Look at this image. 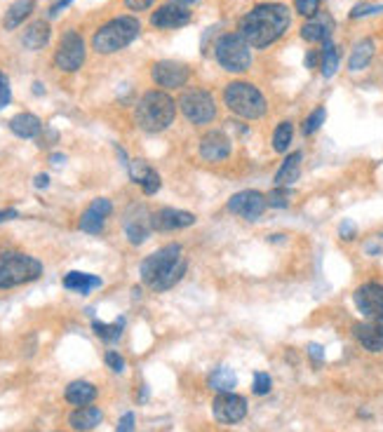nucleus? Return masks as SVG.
I'll return each instance as SVG.
<instances>
[{
    "label": "nucleus",
    "mask_w": 383,
    "mask_h": 432,
    "mask_svg": "<svg viewBox=\"0 0 383 432\" xmlns=\"http://www.w3.org/2000/svg\"><path fill=\"white\" fill-rule=\"evenodd\" d=\"M50 38H52L50 23L45 19H38V21L31 23V26H26L24 36H21V43H24L26 50L38 52V50H43V47L50 43Z\"/></svg>",
    "instance_id": "21"
},
{
    "label": "nucleus",
    "mask_w": 383,
    "mask_h": 432,
    "mask_svg": "<svg viewBox=\"0 0 383 432\" xmlns=\"http://www.w3.org/2000/svg\"><path fill=\"white\" fill-rule=\"evenodd\" d=\"M377 12H383V5H357L350 10V19H362L367 14H377Z\"/></svg>",
    "instance_id": "40"
},
{
    "label": "nucleus",
    "mask_w": 383,
    "mask_h": 432,
    "mask_svg": "<svg viewBox=\"0 0 383 432\" xmlns=\"http://www.w3.org/2000/svg\"><path fill=\"white\" fill-rule=\"evenodd\" d=\"M212 413L224 426H236L247 416V399L236 392H219L212 402Z\"/></svg>",
    "instance_id": "12"
},
{
    "label": "nucleus",
    "mask_w": 383,
    "mask_h": 432,
    "mask_svg": "<svg viewBox=\"0 0 383 432\" xmlns=\"http://www.w3.org/2000/svg\"><path fill=\"white\" fill-rule=\"evenodd\" d=\"M306 68H318L320 66V50H310L306 52Z\"/></svg>",
    "instance_id": "45"
},
{
    "label": "nucleus",
    "mask_w": 383,
    "mask_h": 432,
    "mask_svg": "<svg viewBox=\"0 0 383 432\" xmlns=\"http://www.w3.org/2000/svg\"><path fill=\"white\" fill-rule=\"evenodd\" d=\"M355 308L367 320L383 322V285L381 282H364L355 289Z\"/></svg>",
    "instance_id": "11"
},
{
    "label": "nucleus",
    "mask_w": 383,
    "mask_h": 432,
    "mask_svg": "<svg viewBox=\"0 0 383 432\" xmlns=\"http://www.w3.org/2000/svg\"><path fill=\"white\" fill-rule=\"evenodd\" d=\"M33 92L41 97V94H45V90H43V83H33Z\"/></svg>",
    "instance_id": "50"
},
{
    "label": "nucleus",
    "mask_w": 383,
    "mask_h": 432,
    "mask_svg": "<svg viewBox=\"0 0 383 432\" xmlns=\"http://www.w3.org/2000/svg\"><path fill=\"white\" fill-rule=\"evenodd\" d=\"M195 223V214L193 211H184V209H158L151 214V228L153 231H182V228H189Z\"/></svg>",
    "instance_id": "16"
},
{
    "label": "nucleus",
    "mask_w": 383,
    "mask_h": 432,
    "mask_svg": "<svg viewBox=\"0 0 383 432\" xmlns=\"http://www.w3.org/2000/svg\"><path fill=\"white\" fill-rule=\"evenodd\" d=\"M33 186H36V188H41V191H43V188H48V186H50V177H48V174H38V177H36V181H33Z\"/></svg>",
    "instance_id": "48"
},
{
    "label": "nucleus",
    "mask_w": 383,
    "mask_h": 432,
    "mask_svg": "<svg viewBox=\"0 0 383 432\" xmlns=\"http://www.w3.org/2000/svg\"><path fill=\"white\" fill-rule=\"evenodd\" d=\"M64 397H66L68 404L75 406V409L78 406H90L97 399V388L92 386L90 381H73L66 386Z\"/></svg>",
    "instance_id": "24"
},
{
    "label": "nucleus",
    "mask_w": 383,
    "mask_h": 432,
    "mask_svg": "<svg viewBox=\"0 0 383 432\" xmlns=\"http://www.w3.org/2000/svg\"><path fill=\"white\" fill-rule=\"evenodd\" d=\"M198 153H200V158L207 162H221L231 155V139L226 137L221 130L207 132V135L200 139Z\"/></svg>",
    "instance_id": "17"
},
{
    "label": "nucleus",
    "mask_w": 383,
    "mask_h": 432,
    "mask_svg": "<svg viewBox=\"0 0 383 432\" xmlns=\"http://www.w3.org/2000/svg\"><path fill=\"white\" fill-rule=\"evenodd\" d=\"M308 355H310V359H313V362H322V359H325V350H322V345H318V343H310L308 345Z\"/></svg>",
    "instance_id": "43"
},
{
    "label": "nucleus",
    "mask_w": 383,
    "mask_h": 432,
    "mask_svg": "<svg viewBox=\"0 0 383 432\" xmlns=\"http://www.w3.org/2000/svg\"><path fill=\"white\" fill-rule=\"evenodd\" d=\"M289 23H292V12L283 3H261L252 7L245 17L240 19L238 33L245 38L249 47L266 50L273 43L287 33Z\"/></svg>",
    "instance_id": "1"
},
{
    "label": "nucleus",
    "mask_w": 383,
    "mask_h": 432,
    "mask_svg": "<svg viewBox=\"0 0 383 432\" xmlns=\"http://www.w3.org/2000/svg\"><path fill=\"white\" fill-rule=\"evenodd\" d=\"M64 160H66V158H64L61 153H54V155H52V162H54V164H61Z\"/></svg>",
    "instance_id": "49"
},
{
    "label": "nucleus",
    "mask_w": 383,
    "mask_h": 432,
    "mask_svg": "<svg viewBox=\"0 0 383 432\" xmlns=\"http://www.w3.org/2000/svg\"><path fill=\"white\" fill-rule=\"evenodd\" d=\"M224 104L231 113L245 117V120H261L268 113V101H266L263 92L247 80H236L226 85Z\"/></svg>",
    "instance_id": "4"
},
{
    "label": "nucleus",
    "mask_w": 383,
    "mask_h": 432,
    "mask_svg": "<svg viewBox=\"0 0 383 432\" xmlns=\"http://www.w3.org/2000/svg\"><path fill=\"white\" fill-rule=\"evenodd\" d=\"M182 254L184 249L177 242H169V245L148 254L139 265V275H142L144 285L151 287L153 292H167V289L179 285L184 280L186 268H189Z\"/></svg>",
    "instance_id": "2"
},
{
    "label": "nucleus",
    "mask_w": 383,
    "mask_h": 432,
    "mask_svg": "<svg viewBox=\"0 0 383 432\" xmlns=\"http://www.w3.org/2000/svg\"><path fill=\"white\" fill-rule=\"evenodd\" d=\"M115 432H135V413L127 411L122 416V418L118 421V430Z\"/></svg>",
    "instance_id": "41"
},
{
    "label": "nucleus",
    "mask_w": 383,
    "mask_h": 432,
    "mask_svg": "<svg viewBox=\"0 0 383 432\" xmlns=\"http://www.w3.org/2000/svg\"><path fill=\"white\" fill-rule=\"evenodd\" d=\"M179 106H182V113L186 115V120L193 125H207L216 117V101L207 90L193 88L186 90L179 99Z\"/></svg>",
    "instance_id": "8"
},
{
    "label": "nucleus",
    "mask_w": 383,
    "mask_h": 432,
    "mask_svg": "<svg viewBox=\"0 0 383 432\" xmlns=\"http://www.w3.org/2000/svg\"><path fill=\"white\" fill-rule=\"evenodd\" d=\"M111 211H113V202L111 200H108V198H97V200H92L88 205V209L83 211L80 223H78V226H80L83 233L99 235L101 231H104L106 218L111 216Z\"/></svg>",
    "instance_id": "14"
},
{
    "label": "nucleus",
    "mask_w": 383,
    "mask_h": 432,
    "mask_svg": "<svg viewBox=\"0 0 383 432\" xmlns=\"http://www.w3.org/2000/svg\"><path fill=\"white\" fill-rule=\"evenodd\" d=\"M12 101V88H10V78H7L3 70H0V111Z\"/></svg>",
    "instance_id": "38"
},
{
    "label": "nucleus",
    "mask_w": 383,
    "mask_h": 432,
    "mask_svg": "<svg viewBox=\"0 0 383 432\" xmlns=\"http://www.w3.org/2000/svg\"><path fill=\"white\" fill-rule=\"evenodd\" d=\"M266 202H268V207H273V209H285V207H289V202H292V188L276 186L268 195H266Z\"/></svg>",
    "instance_id": "33"
},
{
    "label": "nucleus",
    "mask_w": 383,
    "mask_h": 432,
    "mask_svg": "<svg viewBox=\"0 0 383 432\" xmlns=\"http://www.w3.org/2000/svg\"><path fill=\"white\" fill-rule=\"evenodd\" d=\"M209 388L216 392H233V388L238 386V376L231 367H216L212 374H209Z\"/></svg>",
    "instance_id": "28"
},
{
    "label": "nucleus",
    "mask_w": 383,
    "mask_h": 432,
    "mask_svg": "<svg viewBox=\"0 0 383 432\" xmlns=\"http://www.w3.org/2000/svg\"><path fill=\"white\" fill-rule=\"evenodd\" d=\"M151 78L160 90H179L189 83L191 68L182 61H158L151 68Z\"/></svg>",
    "instance_id": "13"
},
{
    "label": "nucleus",
    "mask_w": 383,
    "mask_h": 432,
    "mask_svg": "<svg viewBox=\"0 0 383 432\" xmlns=\"http://www.w3.org/2000/svg\"><path fill=\"white\" fill-rule=\"evenodd\" d=\"M73 3V0H57V3H54L52 7H50V10H48V17L52 19V17H57V14L61 12V10H64V7H68V5H71Z\"/></svg>",
    "instance_id": "46"
},
{
    "label": "nucleus",
    "mask_w": 383,
    "mask_h": 432,
    "mask_svg": "<svg viewBox=\"0 0 383 432\" xmlns=\"http://www.w3.org/2000/svg\"><path fill=\"white\" fill-rule=\"evenodd\" d=\"M332 33H334V19L322 10L301 26V38L306 43H327L332 41Z\"/></svg>",
    "instance_id": "18"
},
{
    "label": "nucleus",
    "mask_w": 383,
    "mask_h": 432,
    "mask_svg": "<svg viewBox=\"0 0 383 432\" xmlns=\"http://www.w3.org/2000/svg\"><path fill=\"white\" fill-rule=\"evenodd\" d=\"M292 137H294V127H292V122L289 120H285V122H280L278 127H276V132H273V151L276 153H285L289 146H292Z\"/></svg>",
    "instance_id": "32"
},
{
    "label": "nucleus",
    "mask_w": 383,
    "mask_h": 432,
    "mask_svg": "<svg viewBox=\"0 0 383 432\" xmlns=\"http://www.w3.org/2000/svg\"><path fill=\"white\" fill-rule=\"evenodd\" d=\"M353 336L367 352H383V322H357L353 327Z\"/></svg>",
    "instance_id": "19"
},
{
    "label": "nucleus",
    "mask_w": 383,
    "mask_h": 432,
    "mask_svg": "<svg viewBox=\"0 0 383 432\" xmlns=\"http://www.w3.org/2000/svg\"><path fill=\"white\" fill-rule=\"evenodd\" d=\"M320 5H322V0H294V7L296 12L301 14V17H315V14L320 12Z\"/></svg>",
    "instance_id": "35"
},
{
    "label": "nucleus",
    "mask_w": 383,
    "mask_h": 432,
    "mask_svg": "<svg viewBox=\"0 0 383 432\" xmlns=\"http://www.w3.org/2000/svg\"><path fill=\"white\" fill-rule=\"evenodd\" d=\"M301 160H303V153L296 151L292 155H287L280 164V169L276 172V186H292L296 179L301 174Z\"/></svg>",
    "instance_id": "27"
},
{
    "label": "nucleus",
    "mask_w": 383,
    "mask_h": 432,
    "mask_svg": "<svg viewBox=\"0 0 383 432\" xmlns=\"http://www.w3.org/2000/svg\"><path fill=\"white\" fill-rule=\"evenodd\" d=\"M43 275V263L24 251H3L0 254V289H14L36 282Z\"/></svg>",
    "instance_id": "6"
},
{
    "label": "nucleus",
    "mask_w": 383,
    "mask_h": 432,
    "mask_svg": "<svg viewBox=\"0 0 383 432\" xmlns=\"http://www.w3.org/2000/svg\"><path fill=\"white\" fill-rule=\"evenodd\" d=\"M341 52L332 41L322 43V50H320V70H322L325 78H332L336 70H339Z\"/></svg>",
    "instance_id": "30"
},
{
    "label": "nucleus",
    "mask_w": 383,
    "mask_h": 432,
    "mask_svg": "<svg viewBox=\"0 0 383 432\" xmlns=\"http://www.w3.org/2000/svg\"><path fill=\"white\" fill-rule=\"evenodd\" d=\"M122 329H125V317H118L113 322V325H104V322L95 320L92 322V332H95L101 341L106 343H115L122 336Z\"/></svg>",
    "instance_id": "31"
},
{
    "label": "nucleus",
    "mask_w": 383,
    "mask_h": 432,
    "mask_svg": "<svg viewBox=\"0 0 383 432\" xmlns=\"http://www.w3.org/2000/svg\"><path fill=\"white\" fill-rule=\"evenodd\" d=\"M266 207H268V202H266V195L259 191H240L236 195H231L229 202H226V209H229L231 214L245 218V221L261 218Z\"/></svg>",
    "instance_id": "10"
},
{
    "label": "nucleus",
    "mask_w": 383,
    "mask_h": 432,
    "mask_svg": "<svg viewBox=\"0 0 383 432\" xmlns=\"http://www.w3.org/2000/svg\"><path fill=\"white\" fill-rule=\"evenodd\" d=\"M177 117V101L162 90L146 92L142 99L137 101L135 108V122L148 135H158L165 132Z\"/></svg>",
    "instance_id": "3"
},
{
    "label": "nucleus",
    "mask_w": 383,
    "mask_h": 432,
    "mask_svg": "<svg viewBox=\"0 0 383 432\" xmlns=\"http://www.w3.org/2000/svg\"><path fill=\"white\" fill-rule=\"evenodd\" d=\"M139 31H142V23L135 17H115L111 21H106L104 26L97 28V33L92 36V47L99 54H113L125 50L130 43H135L139 38Z\"/></svg>",
    "instance_id": "5"
},
{
    "label": "nucleus",
    "mask_w": 383,
    "mask_h": 432,
    "mask_svg": "<svg viewBox=\"0 0 383 432\" xmlns=\"http://www.w3.org/2000/svg\"><path fill=\"white\" fill-rule=\"evenodd\" d=\"M325 117H327V111H325V106H318L315 111H313L308 117H306V122H303V135L306 137H310V135H315V132L322 127V122H325Z\"/></svg>",
    "instance_id": "34"
},
{
    "label": "nucleus",
    "mask_w": 383,
    "mask_h": 432,
    "mask_svg": "<svg viewBox=\"0 0 383 432\" xmlns=\"http://www.w3.org/2000/svg\"><path fill=\"white\" fill-rule=\"evenodd\" d=\"M17 216H19L17 209H3V211H0V223L12 221V218H17Z\"/></svg>",
    "instance_id": "47"
},
{
    "label": "nucleus",
    "mask_w": 383,
    "mask_h": 432,
    "mask_svg": "<svg viewBox=\"0 0 383 432\" xmlns=\"http://www.w3.org/2000/svg\"><path fill=\"white\" fill-rule=\"evenodd\" d=\"M85 57H88V47H85L83 36L78 31H66L54 52V66L64 73H75L85 64Z\"/></svg>",
    "instance_id": "9"
},
{
    "label": "nucleus",
    "mask_w": 383,
    "mask_h": 432,
    "mask_svg": "<svg viewBox=\"0 0 383 432\" xmlns=\"http://www.w3.org/2000/svg\"><path fill=\"white\" fill-rule=\"evenodd\" d=\"M174 3H177V5H184V7H186V5H193V3H198V0H174Z\"/></svg>",
    "instance_id": "51"
},
{
    "label": "nucleus",
    "mask_w": 383,
    "mask_h": 432,
    "mask_svg": "<svg viewBox=\"0 0 383 432\" xmlns=\"http://www.w3.org/2000/svg\"><path fill=\"white\" fill-rule=\"evenodd\" d=\"M61 285H64V289H68V292H75V294L88 296V294L95 292V289L101 287V278H97V275H90V273L71 270V273L64 275Z\"/></svg>",
    "instance_id": "20"
},
{
    "label": "nucleus",
    "mask_w": 383,
    "mask_h": 432,
    "mask_svg": "<svg viewBox=\"0 0 383 432\" xmlns=\"http://www.w3.org/2000/svg\"><path fill=\"white\" fill-rule=\"evenodd\" d=\"M104 362H106V367H111V372H115V374H122L125 372V359H122L120 352L108 350L106 355H104Z\"/></svg>",
    "instance_id": "39"
},
{
    "label": "nucleus",
    "mask_w": 383,
    "mask_h": 432,
    "mask_svg": "<svg viewBox=\"0 0 383 432\" xmlns=\"http://www.w3.org/2000/svg\"><path fill=\"white\" fill-rule=\"evenodd\" d=\"M189 21H191V10H186L184 5H177V3L160 5L158 10L151 14V23L155 28H160V31L182 28Z\"/></svg>",
    "instance_id": "15"
},
{
    "label": "nucleus",
    "mask_w": 383,
    "mask_h": 432,
    "mask_svg": "<svg viewBox=\"0 0 383 432\" xmlns=\"http://www.w3.org/2000/svg\"><path fill=\"white\" fill-rule=\"evenodd\" d=\"M374 41L372 38H364V41H360L357 45H355V50L350 52V59H348V68L350 70H362V68H367L369 66V61H372V57H374Z\"/></svg>",
    "instance_id": "29"
},
{
    "label": "nucleus",
    "mask_w": 383,
    "mask_h": 432,
    "mask_svg": "<svg viewBox=\"0 0 383 432\" xmlns=\"http://www.w3.org/2000/svg\"><path fill=\"white\" fill-rule=\"evenodd\" d=\"M160 186H162V179H160L158 172L151 167V169H148V174L144 177V181H142V191L146 195H155L160 191Z\"/></svg>",
    "instance_id": "36"
},
{
    "label": "nucleus",
    "mask_w": 383,
    "mask_h": 432,
    "mask_svg": "<svg viewBox=\"0 0 383 432\" xmlns=\"http://www.w3.org/2000/svg\"><path fill=\"white\" fill-rule=\"evenodd\" d=\"M10 130L12 135H17L19 139H36L43 132V122L41 117L33 113H17L10 120Z\"/></svg>",
    "instance_id": "25"
},
{
    "label": "nucleus",
    "mask_w": 383,
    "mask_h": 432,
    "mask_svg": "<svg viewBox=\"0 0 383 432\" xmlns=\"http://www.w3.org/2000/svg\"><path fill=\"white\" fill-rule=\"evenodd\" d=\"M339 235H341L343 240H353L355 238V226L350 223V221H343L341 228H339Z\"/></svg>",
    "instance_id": "44"
},
{
    "label": "nucleus",
    "mask_w": 383,
    "mask_h": 432,
    "mask_svg": "<svg viewBox=\"0 0 383 432\" xmlns=\"http://www.w3.org/2000/svg\"><path fill=\"white\" fill-rule=\"evenodd\" d=\"M271 388H273L271 376L266 374V372H256V374H254V381H252V390H254V395H268Z\"/></svg>",
    "instance_id": "37"
},
{
    "label": "nucleus",
    "mask_w": 383,
    "mask_h": 432,
    "mask_svg": "<svg viewBox=\"0 0 383 432\" xmlns=\"http://www.w3.org/2000/svg\"><path fill=\"white\" fill-rule=\"evenodd\" d=\"M153 5V0H125V7L132 12H144Z\"/></svg>",
    "instance_id": "42"
},
{
    "label": "nucleus",
    "mask_w": 383,
    "mask_h": 432,
    "mask_svg": "<svg viewBox=\"0 0 383 432\" xmlns=\"http://www.w3.org/2000/svg\"><path fill=\"white\" fill-rule=\"evenodd\" d=\"M151 231H153L151 216H144V211H142V216L130 214L127 221H125V235H127L130 245H135V247L144 245V242L148 240V235H151Z\"/></svg>",
    "instance_id": "22"
},
{
    "label": "nucleus",
    "mask_w": 383,
    "mask_h": 432,
    "mask_svg": "<svg viewBox=\"0 0 383 432\" xmlns=\"http://www.w3.org/2000/svg\"><path fill=\"white\" fill-rule=\"evenodd\" d=\"M214 57L219 66L229 73H245L252 66V52L240 33H226L214 43Z\"/></svg>",
    "instance_id": "7"
},
{
    "label": "nucleus",
    "mask_w": 383,
    "mask_h": 432,
    "mask_svg": "<svg viewBox=\"0 0 383 432\" xmlns=\"http://www.w3.org/2000/svg\"><path fill=\"white\" fill-rule=\"evenodd\" d=\"M104 421V413L97 406H78V409L68 416V423L75 432H90L95 430L99 423Z\"/></svg>",
    "instance_id": "23"
},
{
    "label": "nucleus",
    "mask_w": 383,
    "mask_h": 432,
    "mask_svg": "<svg viewBox=\"0 0 383 432\" xmlns=\"http://www.w3.org/2000/svg\"><path fill=\"white\" fill-rule=\"evenodd\" d=\"M36 10V0H14V3L7 7L5 12V19H3V28L5 31H14L24 23L31 12Z\"/></svg>",
    "instance_id": "26"
}]
</instances>
